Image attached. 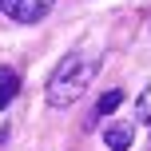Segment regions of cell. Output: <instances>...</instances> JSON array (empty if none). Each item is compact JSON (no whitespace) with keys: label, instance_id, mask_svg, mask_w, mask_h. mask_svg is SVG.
I'll return each instance as SVG.
<instances>
[{"label":"cell","instance_id":"cell-1","mask_svg":"<svg viewBox=\"0 0 151 151\" xmlns=\"http://www.w3.org/2000/svg\"><path fill=\"white\" fill-rule=\"evenodd\" d=\"M96 72H99V60H96V56H88V52L64 56V60L56 64L52 80H48V104H52V107L76 104V99L88 91V83L96 80Z\"/></svg>","mask_w":151,"mask_h":151},{"label":"cell","instance_id":"cell-2","mask_svg":"<svg viewBox=\"0 0 151 151\" xmlns=\"http://www.w3.org/2000/svg\"><path fill=\"white\" fill-rule=\"evenodd\" d=\"M56 0H0V12L16 24H40L48 12H52Z\"/></svg>","mask_w":151,"mask_h":151},{"label":"cell","instance_id":"cell-3","mask_svg":"<svg viewBox=\"0 0 151 151\" xmlns=\"http://www.w3.org/2000/svg\"><path fill=\"white\" fill-rule=\"evenodd\" d=\"M104 139H107V147H111V151H127L131 139H135V131H131V123H107Z\"/></svg>","mask_w":151,"mask_h":151},{"label":"cell","instance_id":"cell-4","mask_svg":"<svg viewBox=\"0 0 151 151\" xmlns=\"http://www.w3.org/2000/svg\"><path fill=\"white\" fill-rule=\"evenodd\" d=\"M16 91H20V76H16L12 68H0V111L16 99Z\"/></svg>","mask_w":151,"mask_h":151},{"label":"cell","instance_id":"cell-5","mask_svg":"<svg viewBox=\"0 0 151 151\" xmlns=\"http://www.w3.org/2000/svg\"><path fill=\"white\" fill-rule=\"evenodd\" d=\"M135 119H139V123H147V127H151V83L143 88V96L135 99Z\"/></svg>","mask_w":151,"mask_h":151},{"label":"cell","instance_id":"cell-6","mask_svg":"<svg viewBox=\"0 0 151 151\" xmlns=\"http://www.w3.org/2000/svg\"><path fill=\"white\" fill-rule=\"evenodd\" d=\"M119 104H123V91H119V88H111V91H104V99L96 104V111H99V115H107V111H115Z\"/></svg>","mask_w":151,"mask_h":151},{"label":"cell","instance_id":"cell-7","mask_svg":"<svg viewBox=\"0 0 151 151\" xmlns=\"http://www.w3.org/2000/svg\"><path fill=\"white\" fill-rule=\"evenodd\" d=\"M4 139H8V135H4V131H0V147H4Z\"/></svg>","mask_w":151,"mask_h":151}]
</instances>
